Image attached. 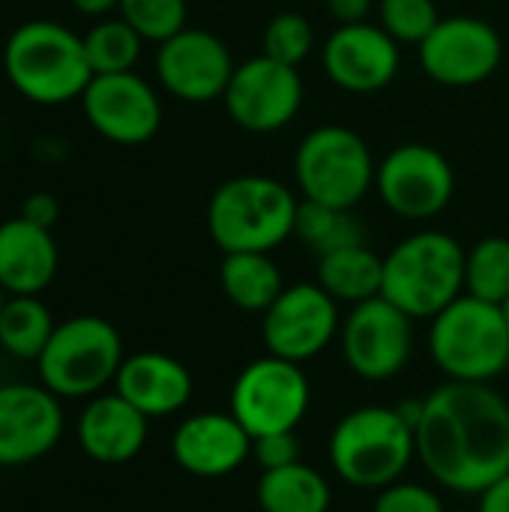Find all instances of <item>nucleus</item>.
Masks as SVG:
<instances>
[{
	"label": "nucleus",
	"instance_id": "1",
	"mask_svg": "<svg viewBox=\"0 0 509 512\" xmlns=\"http://www.w3.org/2000/svg\"><path fill=\"white\" fill-rule=\"evenodd\" d=\"M414 441L441 489L480 498L509 474V402L492 384L447 381L423 396Z\"/></svg>",
	"mask_w": 509,
	"mask_h": 512
},
{
	"label": "nucleus",
	"instance_id": "2",
	"mask_svg": "<svg viewBox=\"0 0 509 512\" xmlns=\"http://www.w3.org/2000/svg\"><path fill=\"white\" fill-rule=\"evenodd\" d=\"M300 198L276 177L240 174L225 180L207 204V231L216 249L273 252L294 237Z\"/></svg>",
	"mask_w": 509,
	"mask_h": 512
},
{
	"label": "nucleus",
	"instance_id": "3",
	"mask_svg": "<svg viewBox=\"0 0 509 512\" xmlns=\"http://www.w3.org/2000/svg\"><path fill=\"white\" fill-rule=\"evenodd\" d=\"M327 456L339 480L354 489L381 492L411 468L417 459V441L399 408L366 405L333 426Z\"/></svg>",
	"mask_w": 509,
	"mask_h": 512
},
{
	"label": "nucleus",
	"instance_id": "4",
	"mask_svg": "<svg viewBox=\"0 0 509 512\" xmlns=\"http://www.w3.org/2000/svg\"><path fill=\"white\" fill-rule=\"evenodd\" d=\"M3 69L9 84L39 105L81 99L93 78L84 39L57 21H27L15 27L3 48Z\"/></svg>",
	"mask_w": 509,
	"mask_h": 512
},
{
	"label": "nucleus",
	"instance_id": "5",
	"mask_svg": "<svg viewBox=\"0 0 509 512\" xmlns=\"http://www.w3.org/2000/svg\"><path fill=\"white\" fill-rule=\"evenodd\" d=\"M465 246L447 231H417L384 258V288L393 306L414 321L435 318L465 294Z\"/></svg>",
	"mask_w": 509,
	"mask_h": 512
},
{
	"label": "nucleus",
	"instance_id": "6",
	"mask_svg": "<svg viewBox=\"0 0 509 512\" xmlns=\"http://www.w3.org/2000/svg\"><path fill=\"white\" fill-rule=\"evenodd\" d=\"M429 354L447 381L492 384L509 369V324L504 309L462 294L432 318Z\"/></svg>",
	"mask_w": 509,
	"mask_h": 512
},
{
	"label": "nucleus",
	"instance_id": "7",
	"mask_svg": "<svg viewBox=\"0 0 509 512\" xmlns=\"http://www.w3.org/2000/svg\"><path fill=\"white\" fill-rule=\"evenodd\" d=\"M123 339L99 315H78L54 327L39 354V378L57 399H93L123 366Z\"/></svg>",
	"mask_w": 509,
	"mask_h": 512
},
{
	"label": "nucleus",
	"instance_id": "8",
	"mask_svg": "<svg viewBox=\"0 0 509 512\" xmlns=\"http://www.w3.org/2000/svg\"><path fill=\"white\" fill-rule=\"evenodd\" d=\"M378 162L363 135L348 126H318L294 153V180L303 201L354 210L375 189Z\"/></svg>",
	"mask_w": 509,
	"mask_h": 512
},
{
	"label": "nucleus",
	"instance_id": "9",
	"mask_svg": "<svg viewBox=\"0 0 509 512\" xmlns=\"http://www.w3.org/2000/svg\"><path fill=\"white\" fill-rule=\"evenodd\" d=\"M312 402V387L300 363L264 354L243 366L231 384V414L255 438L297 432Z\"/></svg>",
	"mask_w": 509,
	"mask_h": 512
},
{
	"label": "nucleus",
	"instance_id": "10",
	"mask_svg": "<svg viewBox=\"0 0 509 512\" xmlns=\"http://www.w3.org/2000/svg\"><path fill=\"white\" fill-rule=\"evenodd\" d=\"M375 192L381 204L399 219L426 222L447 210L456 192V171L450 159L423 141L393 147L375 171Z\"/></svg>",
	"mask_w": 509,
	"mask_h": 512
},
{
	"label": "nucleus",
	"instance_id": "11",
	"mask_svg": "<svg viewBox=\"0 0 509 512\" xmlns=\"http://www.w3.org/2000/svg\"><path fill=\"white\" fill-rule=\"evenodd\" d=\"M348 369L372 384L402 375L414 354V318L387 297L351 306L339 330Z\"/></svg>",
	"mask_w": 509,
	"mask_h": 512
},
{
	"label": "nucleus",
	"instance_id": "12",
	"mask_svg": "<svg viewBox=\"0 0 509 512\" xmlns=\"http://www.w3.org/2000/svg\"><path fill=\"white\" fill-rule=\"evenodd\" d=\"M222 102L234 126L255 135H270L285 129L300 114L303 78L297 66L258 54L234 66Z\"/></svg>",
	"mask_w": 509,
	"mask_h": 512
},
{
	"label": "nucleus",
	"instance_id": "13",
	"mask_svg": "<svg viewBox=\"0 0 509 512\" xmlns=\"http://www.w3.org/2000/svg\"><path fill=\"white\" fill-rule=\"evenodd\" d=\"M426 78L444 87H477L489 81L504 60V39L486 18L450 15L417 48Z\"/></svg>",
	"mask_w": 509,
	"mask_h": 512
},
{
	"label": "nucleus",
	"instance_id": "14",
	"mask_svg": "<svg viewBox=\"0 0 509 512\" xmlns=\"http://www.w3.org/2000/svg\"><path fill=\"white\" fill-rule=\"evenodd\" d=\"M261 318V339L267 354L300 366L327 351V345L342 330L339 303L318 282L285 285V291Z\"/></svg>",
	"mask_w": 509,
	"mask_h": 512
},
{
	"label": "nucleus",
	"instance_id": "15",
	"mask_svg": "<svg viewBox=\"0 0 509 512\" xmlns=\"http://www.w3.org/2000/svg\"><path fill=\"white\" fill-rule=\"evenodd\" d=\"M234 66L231 48L216 33L201 27H183L156 48V75L162 87L189 105L222 99Z\"/></svg>",
	"mask_w": 509,
	"mask_h": 512
},
{
	"label": "nucleus",
	"instance_id": "16",
	"mask_svg": "<svg viewBox=\"0 0 509 512\" xmlns=\"http://www.w3.org/2000/svg\"><path fill=\"white\" fill-rule=\"evenodd\" d=\"M87 123L111 144H147L162 126V102L156 90L135 72L93 75L81 93Z\"/></svg>",
	"mask_w": 509,
	"mask_h": 512
},
{
	"label": "nucleus",
	"instance_id": "17",
	"mask_svg": "<svg viewBox=\"0 0 509 512\" xmlns=\"http://www.w3.org/2000/svg\"><path fill=\"white\" fill-rule=\"evenodd\" d=\"M324 75L345 93H378L402 66L399 42L381 24H336L321 48Z\"/></svg>",
	"mask_w": 509,
	"mask_h": 512
},
{
	"label": "nucleus",
	"instance_id": "18",
	"mask_svg": "<svg viewBox=\"0 0 509 512\" xmlns=\"http://www.w3.org/2000/svg\"><path fill=\"white\" fill-rule=\"evenodd\" d=\"M63 405L42 384H0V468H24L63 438Z\"/></svg>",
	"mask_w": 509,
	"mask_h": 512
},
{
	"label": "nucleus",
	"instance_id": "19",
	"mask_svg": "<svg viewBox=\"0 0 509 512\" xmlns=\"http://www.w3.org/2000/svg\"><path fill=\"white\" fill-rule=\"evenodd\" d=\"M171 456L198 480L231 477L252 459V435L231 411H201L174 429Z\"/></svg>",
	"mask_w": 509,
	"mask_h": 512
},
{
	"label": "nucleus",
	"instance_id": "20",
	"mask_svg": "<svg viewBox=\"0 0 509 512\" xmlns=\"http://www.w3.org/2000/svg\"><path fill=\"white\" fill-rule=\"evenodd\" d=\"M75 435L87 459L114 468L132 462L144 450L150 420L120 393H99L84 405Z\"/></svg>",
	"mask_w": 509,
	"mask_h": 512
},
{
	"label": "nucleus",
	"instance_id": "21",
	"mask_svg": "<svg viewBox=\"0 0 509 512\" xmlns=\"http://www.w3.org/2000/svg\"><path fill=\"white\" fill-rule=\"evenodd\" d=\"M192 390V372L162 351H138L126 357L114 378V393L135 405L147 420L183 411L192 399Z\"/></svg>",
	"mask_w": 509,
	"mask_h": 512
},
{
	"label": "nucleus",
	"instance_id": "22",
	"mask_svg": "<svg viewBox=\"0 0 509 512\" xmlns=\"http://www.w3.org/2000/svg\"><path fill=\"white\" fill-rule=\"evenodd\" d=\"M51 228L15 216L0 225V285L9 297H39L57 276Z\"/></svg>",
	"mask_w": 509,
	"mask_h": 512
},
{
	"label": "nucleus",
	"instance_id": "23",
	"mask_svg": "<svg viewBox=\"0 0 509 512\" xmlns=\"http://www.w3.org/2000/svg\"><path fill=\"white\" fill-rule=\"evenodd\" d=\"M219 285L234 309L252 315H264L285 291L270 252H228L219 264Z\"/></svg>",
	"mask_w": 509,
	"mask_h": 512
},
{
	"label": "nucleus",
	"instance_id": "24",
	"mask_svg": "<svg viewBox=\"0 0 509 512\" xmlns=\"http://www.w3.org/2000/svg\"><path fill=\"white\" fill-rule=\"evenodd\" d=\"M318 285L336 303H348V306L381 297L384 258L375 249H369L366 243L321 255L318 258Z\"/></svg>",
	"mask_w": 509,
	"mask_h": 512
},
{
	"label": "nucleus",
	"instance_id": "25",
	"mask_svg": "<svg viewBox=\"0 0 509 512\" xmlns=\"http://www.w3.org/2000/svg\"><path fill=\"white\" fill-rule=\"evenodd\" d=\"M255 501L261 512H327L333 504V489L321 471L300 459L288 468L261 471Z\"/></svg>",
	"mask_w": 509,
	"mask_h": 512
},
{
	"label": "nucleus",
	"instance_id": "26",
	"mask_svg": "<svg viewBox=\"0 0 509 512\" xmlns=\"http://www.w3.org/2000/svg\"><path fill=\"white\" fill-rule=\"evenodd\" d=\"M294 237L321 258L336 249L366 243V225L348 207H330V204L300 198Z\"/></svg>",
	"mask_w": 509,
	"mask_h": 512
},
{
	"label": "nucleus",
	"instance_id": "27",
	"mask_svg": "<svg viewBox=\"0 0 509 512\" xmlns=\"http://www.w3.org/2000/svg\"><path fill=\"white\" fill-rule=\"evenodd\" d=\"M54 327L57 324L39 297H6L0 312V348L15 360H39Z\"/></svg>",
	"mask_w": 509,
	"mask_h": 512
},
{
	"label": "nucleus",
	"instance_id": "28",
	"mask_svg": "<svg viewBox=\"0 0 509 512\" xmlns=\"http://www.w3.org/2000/svg\"><path fill=\"white\" fill-rule=\"evenodd\" d=\"M84 54L93 75L132 72L141 57V33L123 18H102L84 36Z\"/></svg>",
	"mask_w": 509,
	"mask_h": 512
},
{
	"label": "nucleus",
	"instance_id": "29",
	"mask_svg": "<svg viewBox=\"0 0 509 512\" xmlns=\"http://www.w3.org/2000/svg\"><path fill=\"white\" fill-rule=\"evenodd\" d=\"M465 294L501 306L509 297V240L483 237L465 252Z\"/></svg>",
	"mask_w": 509,
	"mask_h": 512
},
{
	"label": "nucleus",
	"instance_id": "30",
	"mask_svg": "<svg viewBox=\"0 0 509 512\" xmlns=\"http://www.w3.org/2000/svg\"><path fill=\"white\" fill-rule=\"evenodd\" d=\"M315 48V27L300 12H279L267 21L261 36V54L285 63L300 66Z\"/></svg>",
	"mask_w": 509,
	"mask_h": 512
},
{
	"label": "nucleus",
	"instance_id": "31",
	"mask_svg": "<svg viewBox=\"0 0 509 512\" xmlns=\"http://www.w3.org/2000/svg\"><path fill=\"white\" fill-rule=\"evenodd\" d=\"M378 24L399 45H423V39L441 21L435 0H378Z\"/></svg>",
	"mask_w": 509,
	"mask_h": 512
},
{
	"label": "nucleus",
	"instance_id": "32",
	"mask_svg": "<svg viewBox=\"0 0 509 512\" xmlns=\"http://www.w3.org/2000/svg\"><path fill=\"white\" fill-rule=\"evenodd\" d=\"M186 0H120V18L129 21L144 42H165L186 27Z\"/></svg>",
	"mask_w": 509,
	"mask_h": 512
},
{
	"label": "nucleus",
	"instance_id": "33",
	"mask_svg": "<svg viewBox=\"0 0 509 512\" xmlns=\"http://www.w3.org/2000/svg\"><path fill=\"white\" fill-rule=\"evenodd\" d=\"M372 512H447L438 492L423 483H390L375 495Z\"/></svg>",
	"mask_w": 509,
	"mask_h": 512
},
{
	"label": "nucleus",
	"instance_id": "34",
	"mask_svg": "<svg viewBox=\"0 0 509 512\" xmlns=\"http://www.w3.org/2000/svg\"><path fill=\"white\" fill-rule=\"evenodd\" d=\"M252 462L261 471H276L300 462V441L297 432H279V435H264L252 441Z\"/></svg>",
	"mask_w": 509,
	"mask_h": 512
},
{
	"label": "nucleus",
	"instance_id": "35",
	"mask_svg": "<svg viewBox=\"0 0 509 512\" xmlns=\"http://www.w3.org/2000/svg\"><path fill=\"white\" fill-rule=\"evenodd\" d=\"M21 216L33 225H42V228H51L60 216V201L51 195V192H33L24 207H21Z\"/></svg>",
	"mask_w": 509,
	"mask_h": 512
},
{
	"label": "nucleus",
	"instance_id": "36",
	"mask_svg": "<svg viewBox=\"0 0 509 512\" xmlns=\"http://www.w3.org/2000/svg\"><path fill=\"white\" fill-rule=\"evenodd\" d=\"M375 0H327V12L336 24H363L369 21Z\"/></svg>",
	"mask_w": 509,
	"mask_h": 512
},
{
	"label": "nucleus",
	"instance_id": "37",
	"mask_svg": "<svg viewBox=\"0 0 509 512\" xmlns=\"http://www.w3.org/2000/svg\"><path fill=\"white\" fill-rule=\"evenodd\" d=\"M477 512H509V474H504L498 483H492L480 495V510Z\"/></svg>",
	"mask_w": 509,
	"mask_h": 512
},
{
	"label": "nucleus",
	"instance_id": "38",
	"mask_svg": "<svg viewBox=\"0 0 509 512\" xmlns=\"http://www.w3.org/2000/svg\"><path fill=\"white\" fill-rule=\"evenodd\" d=\"M72 6H75L81 15H90V18H105L108 12L120 9V0H72Z\"/></svg>",
	"mask_w": 509,
	"mask_h": 512
},
{
	"label": "nucleus",
	"instance_id": "39",
	"mask_svg": "<svg viewBox=\"0 0 509 512\" xmlns=\"http://www.w3.org/2000/svg\"><path fill=\"white\" fill-rule=\"evenodd\" d=\"M3 306H6V288L0 285V312H3Z\"/></svg>",
	"mask_w": 509,
	"mask_h": 512
},
{
	"label": "nucleus",
	"instance_id": "40",
	"mask_svg": "<svg viewBox=\"0 0 509 512\" xmlns=\"http://www.w3.org/2000/svg\"><path fill=\"white\" fill-rule=\"evenodd\" d=\"M501 309H504V318H507V324H509V297L501 303Z\"/></svg>",
	"mask_w": 509,
	"mask_h": 512
},
{
	"label": "nucleus",
	"instance_id": "41",
	"mask_svg": "<svg viewBox=\"0 0 509 512\" xmlns=\"http://www.w3.org/2000/svg\"><path fill=\"white\" fill-rule=\"evenodd\" d=\"M3 512H12V510H3Z\"/></svg>",
	"mask_w": 509,
	"mask_h": 512
}]
</instances>
